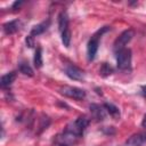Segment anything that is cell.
Returning <instances> with one entry per match:
<instances>
[{"label":"cell","instance_id":"obj_1","mask_svg":"<svg viewBox=\"0 0 146 146\" xmlns=\"http://www.w3.org/2000/svg\"><path fill=\"white\" fill-rule=\"evenodd\" d=\"M89 122H90V120H89L87 116H84V115H83V116H79L75 121L71 122V123L66 127V129H65L64 131H66L67 133L72 135L74 138L80 139V138L83 136L84 130H86L87 127L89 125Z\"/></svg>","mask_w":146,"mask_h":146},{"label":"cell","instance_id":"obj_2","mask_svg":"<svg viewBox=\"0 0 146 146\" xmlns=\"http://www.w3.org/2000/svg\"><path fill=\"white\" fill-rule=\"evenodd\" d=\"M108 26H104L102 27L100 30H98L91 38L90 40L88 41V44H87V55H88V59L89 60H94L95 57H96V54H97V50H98V46H99V39L100 36L108 31Z\"/></svg>","mask_w":146,"mask_h":146},{"label":"cell","instance_id":"obj_3","mask_svg":"<svg viewBox=\"0 0 146 146\" xmlns=\"http://www.w3.org/2000/svg\"><path fill=\"white\" fill-rule=\"evenodd\" d=\"M116 57V65L119 70L125 71L129 70L131 66V50L129 48H124L115 52Z\"/></svg>","mask_w":146,"mask_h":146},{"label":"cell","instance_id":"obj_4","mask_svg":"<svg viewBox=\"0 0 146 146\" xmlns=\"http://www.w3.org/2000/svg\"><path fill=\"white\" fill-rule=\"evenodd\" d=\"M133 35H135V32H133L132 29H128V30L123 31L114 42V52H117L119 50L124 49L125 46L128 44V42H130V40L132 39Z\"/></svg>","mask_w":146,"mask_h":146},{"label":"cell","instance_id":"obj_5","mask_svg":"<svg viewBox=\"0 0 146 146\" xmlns=\"http://www.w3.org/2000/svg\"><path fill=\"white\" fill-rule=\"evenodd\" d=\"M60 94L68 97V98H73L76 100H82L86 97V91L81 88L78 87H71V86H64L60 88Z\"/></svg>","mask_w":146,"mask_h":146},{"label":"cell","instance_id":"obj_6","mask_svg":"<svg viewBox=\"0 0 146 146\" xmlns=\"http://www.w3.org/2000/svg\"><path fill=\"white\" fill-rule=\"evenodd\" d=\"M65 74L71 80H75V81H81L84 79V72L75 65H67L65 67Z\"/></svg>","mask_w":146,"mask_h":146},{"label":"cell","instance_id":"obj_7","mask_svg":"<svg viewBox=\"0 0 146 146\" xmlns=\"http://www.w3.org/2000/svg\"><path fill=\"white\" fill-rule=\"evenodd\" d=\"M145 143H146V132H138L130 136L125 140L124 146H143Z\"/></svg>","mask_w":146,"mask_h":146},{"label":"cell","instance_id":"obj_8","mask_svg":"<svg viewBox=\"0 0 146 146\" xmlns=\"http://www.w3.org/2000/svg\"><path fill=\"white\" fill-rule=\"evenodd\" d=\"M21 26H22V23L19 19L9 21V22L3 24V32L6 34H14L21 30Z\"/></svg>","mask_w":146,"mask_h":146},{"label":"cell","instance_id":"obj_9","mask_svg":"<svg viewBox=\"0 0 146 146\" xmlns=\"http://www.w3.org/2000/svg\"><path fill=\"white\" fill-rule=\"evenodd\" d=\"M89 108H90V112H91L92 117L96 119L97 121H102V120L105 119V112L106 111H105L104 106L102 107V106H99L97 104H91L89 106Z\"/></svg>","mask_w":146,"mask_h":146},{"label":"cell","instance_id":"obj_10","mask_svg":"<svg viewBox=\"0 0 146 146\" xmlns=\"http://www.w3.org/2000/svg\"><path fill=\"white\" fill-rule=\"evenodd\" d=\"M49 24H50V21H44V22H42V23H40V24L34 25V26L32 27L31 32H30V35L34 38V36H36V35L42 34L43 32H46V31H47V29H48Z\"/></svg>","mask_w":146,"mask_h":146},{"label":"cell","instance_id":"obj_11","mask_svg":"<svg viewBox=\"0 0 146 146\" xmlns=\"http://www.w3.org/2000/svg\"><path fill=\"white\" fill-rule=\"evenodd\" d=\"M15 79H16V73L15 72H9V73L2 75L1 79H0V86H1V88L2 89L9 88L13 84V82L15 81Z\"/></svg>","mask_w":146,"mask_h":146},{"label":"cell","instance_id":"obj_12","mask_svg":"<svg viewBox=\"0 0 146 146\" xmlns=\"http://www.w3.org/2000/svg\"><path fill=\"white\" fill-rule=\"evenodd\" d=\"M58 27L60 33L68 29V16L65 11H62L58 16Z\"/></svg>","mask_w":146,"mask_h":146},{"label":"cell","instance_id":"obj_13","mask_svg":"<svg viewBox=\"0 0 146 146\" xmlns=\"http://www.w3.org/2000/svg\"><path fill=\"white\" fill-rule=\"evenodd\" d=\"M103 106H104L105 111H106L111 116H113V117H115V119L120 117V110H119V107H116L115 105H113V104H111V103H105Z\"/></svg>","mask_w":146,"mask_h":146},{"label":"cell","instance_id":"obj_14","mask_svg":"<svg viewBox=\"0 0 146 146\" xmlns=\"http://www.w3.org/2000/svg\"><path fill=\"white\" fill-rule=\"evenodd\" d=\"M18 70L21 73H23L24 75H27V76H33V70L32 67L30 66V64L27 62H19L18 63Z\"/></svg>","mask_w":146,"mask_h":146},{"label":"cell","instance_id":"obj_15","mask_svg":"<svg viewBox=\"0 0 146 146\" xmlns=\"http://www.w3.org/2000/svg\"><path fill=\"white\" fill-rule=\"evenodd\" d=\"M33 63H34V66L36 68H40L42 66L43 60H42V49L41 48H36L35 54H34V58H33Z\"/></svg>","mask_w":146,"mask_h":146},{"label":"cell","instance_id":"obj_16","mask_svg":"<svg viewBox=\"0 0 146 146\" xmlns=\"http://www.w3.org/2000/svg\"><path fill=\"white\" fill-rule=\"evenodd\" d=\"M113 67L108 64V63H103L102 66H100V70H99V74L102 76H108L113 73Z\"/></svg>","mask_w":146,"mask_h":146},{"label":"cell","instance_id":"obj_17","mask_svg":"<svg viewBox=\"0 0 146 146\" xmlns=\"http://www.w3.org/2000/svg\"><path fill=\"white\" fill-rule=\"evenodd\" d=\"M60 35H62V42H63V44L66 48H68L70 47V43H71V31H70V29H67L64 32H62Z\"/></svg>","mask_w":146,"mask_h":146},{"label":"cell","instance_id":"obj_18","mask_svg":"<svg viewBox=\"0 0 146 146\" xmlns=\"http://www.w3.org/2000/svg\"><path fill=\"white\" fill-rule=\"evenodd\" d=\"M26 44H27V47L29 48H32L33 46H34V41H33V36H31V35H27L26 36Z\"/></svg>","mask_w":146,"mask_h":146},{"label":"cell","instance_id":"obj_19","mask_svg":"<svg viewBox=\"0 0 146 146\" xmlns=\"http://www.w3.org/2000/svg\"><path fill=\"white\" fill-rule=\"evenodd\" d=\"M22 3H23V1H16V2H14V5L11 6V9L13 10H17V8H19Z\"/></svg>","mask_w":146,"mask_h":146},{"label":"cell","instance_id":"obj_20","mask_svg":"<svg viewBox=\"0 0 146 146\" xmlns=\"http://www.w3.org/2000/svg\"><path fill=\"white\" fill-rule=\"evenodd\" d=\"M141 127L146 129V114H145V115H144V117H143V121H141Z\"/></svg>","mask_w":146,"mask_h":146},{"label":"cell","instance_id":"obj_21","mask_svg":"<svg viewBox=\"0 0 146 146\" xmlns=\"http://www.w3.org/2000/svg\"><path fill=\"white\" fill-rule=\"evenodd\" d=\"M141 91H143V94L146 96V86H143V87H141Z\"/></svg>","mask_w":146,"mask_h":146},{"label":"cell","instance_id":"obj_22","mask_svg":"<svg viewBox=\"0 0 146 146\" xmlns=\"http://www.w3.org/2000/svg\"><path fill=\"white\" fill-rule=\"evenodd\" d=\"M58 146H68V145H66V144H59Z\"/></svg>","mask_w":146,"mask_h":146}]
</instances>
